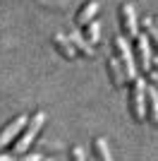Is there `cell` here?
<instances>
[{
    "label": "cell",
    "instance_id": "cell-1",
    "mask_svg": "<svg viewBox=\"0 0 158 161\" xmlns=\"http://www.w3.org/2000/svg\"><path fill=\"white\" fill-rule=\"evenodd\" d=\"M43 123H46V113H43V111H36V113L29 118L26 128L22 130V135H19V140L14 142V154H17V156H22V154L29 152V147L36 142L39 132L43 130Z\"/></svg>",
    "mask_w": 158,
    "mask_h": 161
},
{
    "label": "cell",
    "instance_id": "cell-2",
    "mask_svg": "<svg viewBox=\"0 0 158 161\" xmlns=\"http://www.w3.org/2000/svg\"><path fill=\"white\" fill-rule=\"evenodd\" d=\"M113 53L118 55L120 65L125 70V77L127 82H134L137 80V63H134V53H132V46H129V39L125 34H118L113 39Z\"/></svg>",
    "mask_w": 158,
    "mask_h": 161
},
{
    "label": "cell",
    "instance_id": "cell-3",
    "mask_svg": "<svg viewBox=\"0 0 158 161\" xmlns=\"http://www.w3.org/2000/svg\"><path fill=\"white\" fill-rule=\"evenodd\" d=\"M146 80L137 77L132 82V89H129V113L137 123H141L146 118Z\"/></svg>",
    "mask_w": 158,
    "mask_h": 161
},
{
    "label": "cell",
    "instance_id": "cell-4",
    "mask_svg": "<svg viewBox=\"0 0 158 161\" xmlns=\"http://www.w3.org/2000/svg\"><path fill=\"white\" fill-rule=\"evenodd\" d=\"M151 39L146 31H139L134 39V55H137V65L141 67V72H151L153 70V55H151Z\"/></svg>",
    "mask_w": 158,
    "mask_h": 161
},
{
    "label": "cell",
    "instance_id": "cell-5",
    "mask_svg": "<svg viewBox=\"0 0 158 161\" xmlns=\"http://www.w3.org/2000/svg\"><path fill=\"white\" fill-rule=\"evenodd\" d=\"M26 123H29V115L22 113V115H17V118H12L5 128L0 130V152H3L5 147H10L12 142L19 140V135H22V130L26 128Z\"/></svg>",
    "mask_w": 158,
    "mask_h": 161
},
{
    "label": "cell",
    "instance_id": "cell-6",
    "mask_svg": "<svg viewBox=\"0 0 158 161\" xmlns=\"http://www.w3.org/2000/svg\"><path fill=\"white\" fill-rule=\"evenodd\" d=\"M120 27L127 39H137L139 34V19H137V10L132 3H122L120 5Z\"/></svg>",
    "mask_w": 158,
    "mask_h": 161
},
{
    "label": "cell",
    "instance_id": "cell-7",
    "mask_svg": "<svg viewBox=\"0 0 158 161\" xmlns=\"http://www.w3.org/2000/svg\"><path fill=\"white\" fill-rule=\"evenodd\" d=\"M96 14H98V3L96 0H86L84 5L77 10V14H74V24L77 27H86L89 22L96 19Z\"/></svg>",
    "mask_w": 158,
    "mask_h": 161
},
{
    "label": "cell",
    "instance_id": "cell-8",
    "mask_svg": "<svg viewBox=\"0 0 158 161\" xmlns=\"http://www.w3.org/2000/svg\"><path fill=\"white\" fill-rule=\"evenodd\" d=\"M105 65H108V75H110V82H113V84H115V87H125L127 77H125V70H122V65H120L118 55H115V53L108 55Z\"/></svg>",
    "mask_w": 158,
    "mask_h": 161
},
{
    "label": "cell",
    "instance_id": "cell-9",
    "mask_svg": "<svg viewBox=\"0 0 158 161\" xmlns=\"http://www.w3.org/2000/svg\"><path fill=\"white\" fill-rule=\"evenodd\" d=\"M53 46L60 51V55L62 58H67V60H74L77 58V48L72 46V41H70V36H65V34H53Z\"/></svg>",
    "mask_w": 158,
    "mask_h": 161
},
{
    "label": "cell",
    "instance_id": "cell-10",
    "mask_svg": "<svg viewBox=\"0 0 158 161\" xmlns=\"http://www.w3.org/2000/svg\"><path fill=\"white\" fill-rule=\"evenodd\" d=\"M146 115L153 125H158V89L156 87H146Z\"/></svg>",
    "mask_w": 158,
    "mask_h": 161
},
{
    "label": "cell",
    "instance_id": "cell-11",
    "mask_svg": "<svg viewBox=\"0 0 158 161\" xmlns=\"http://www.w3.org/2000/svg\"><path fill=\"white\" fill-rule=\"evenodd\" d=\"M67 36H70V41H72V46L77 48V53H79V55H84V58H91V55H93V46L84 39V34L70 31Z\"/></svg>",
    "mask_w": 158,
    "mask_h": 161
},
{
    "label": "cell",
    "instance_id": "cell-12",
    "mask_svg": "<svg viewBox=\"0 0 158 161\" xmlns=\"http://www.w3.org/2000/svg\"><path fill=\"white\" fill-rule=\"evenodd\" d=\"M93 156H96V161H113V154H110V147H108L105 137L93 140Z\"/></svg>",
    "mask_w": 158,
    "mask_h": 161
},
{
    "label": "cell",
    "instance_id": "cell-13",
    "mask_svg": "<svg viewBox=\"0 0 158 161\" xmlns=\"http://www.w3.org/2000/svg\"><path fill=\"white\" fill-rule=\"evenodd\" d=\"M82 34H84V39L89 41L91 46H96V43L101 41V24H98L96 19H93V22H89L86 27H82Z\"/></svg>",
    "mask_w": 158,
    "mask_h": 161
},
{
    "label": "cell",
    "instance_id": "cell-14",
    "mask_svg": "<svg viewBox=\"0 0 158 161\" xmlns=\"http://www.w3.org/2000/svg\"><path fill=\"white\" fill-rule=\"evenodd\" d=\"M144 31L149 34V39H151V46L158 51V24L153 22V17H144Z\"/></svg>",
    "mask_w": 158,
    "mask_h": 161
},
{
    "label": "cell",
    "instance_id": "cell-15",
    "mask_svg": "<svg viewBox=\"0 0 158 161\" xmlns=\"http://www.w3.org/2000/svg\"><path fill=\"white\" fill-rule=\"evenodd\" d=\"M70 161H89V159H86V154H84L82 147H72L70 149Z\"/></svg>",
    "mask_w": 158,
    "mask_h": 161
},
{
    "label": "cell",
    "instance_id": "cell-16",
    "mask_svg": "<svg viewBox=\"0 0 158 161\" xmlns=\"http://www.w3.org/2000/svg\"><path fill=\"white\" fill-rule=\"evenodd\" d=\"M43 159H46V156L36 154V152H31V154L26 152V154H22V156H19V161H43Z\"/></svg>",
    "mask_w": 158,
    "mask_h": 161
},
{
    "label": "cell",
    "instance_id": "cell-17",
    "mask_svg": "<svg viewBox=\"0 0 158 161\" xmlns=\"http://www.w3.org/2000/svg\"><path fill=\"white\" fill-rule=\"evenodd\" d=\"M146 77H149V84L158 89V70H151V72H146Z\"/></svg>",
    "mask_w": 158,
    "mask_h": 161
},
{
    "label": "cell",
    "instance_id": "cell-18",
    "mask_svg": "<svg viewBox=\"0 0 158 161\" xmlns=\"http://www.w3.org/2000/svg\"><path fill=\"white\" fill-rule=\"evenodd\" d=\"M0 161H19V156L14 154V152H12V154H7V152H0Z\"/></svg>",
    "mask_w": 158,
    "mask_h": 161
},
{
    "label": "cell",
    "instance_id": "cell-19",
    "mask_svg": "<svg viewBox=\"0 0 158 161\" xmlns=\"http://www.w3.org/2000/svg\"><path fill=\"white\" fill-rule=\"evenodd\" d=\"M153 65H156V70H158V55H153Z\"/></svg>",
    "mask_w": 158,
    "mask_h": 161
},
{
    "label": "cell",
    "instance_id": "cell-20",
    "mask_svg": "<svg viewBox=\"0 0 158 161\" xmlns=\"http://www.w3.org/2000/svg\"><path fill=\"white\" fill-rule=\"evenodd\" d=\"M153 22H156V24H158V14H156V17H153Z\"/></svg>",
    "mask_w": 158,
    "mask_h": 161
},
{
    "label": "cell",
    "instance_id": "cell-21",
    "mask_svg": "<svg viewBox=\"0 0 158 161\" xmlns=\"http://www.w3.org/2000/svg\"><path fill=\"white\" fill-rule=\"evenodd\" d=\"M89 161H96V156H91V159H89Z\"/></svg>",
    "mask_w": 158,
    "mask_h": 161
},
{
    "label": "cell",
    "instance_id": "cell-22",
    "mask_svg": "<svg viewBox=\"0 0 158 161\" xmlns=\"http://www.w3.org/2000/svg\"><path fill=\"white\" fill-rule=\"evenodd\" d=\"M43 161H53V159H43Z\"/></svg>",
    "mask_w": 158,
    "mask_h": 161
}]
</instances>
